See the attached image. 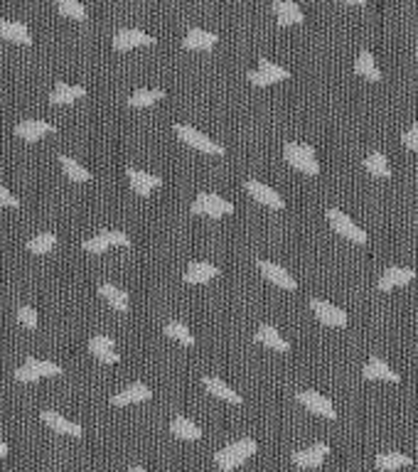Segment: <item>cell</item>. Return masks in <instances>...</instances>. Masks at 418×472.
Segmentation results:
<instances>
[{
	"instance_id": "6da1fadb",
	"label": "cell",
	"mask_w": 418,
	"mask_h": 472,
	"mask_svg": "<svg viewBox=\"0 0 418 472\" xmlns=\"http://www.w3.org/2000/svg\"><path fill=\"white\" fill-rule=\"evenodd\" d=\"M256 450H259V443H256L254 438H239L226 445V448H221L219 453L214 455V463L219 465V470L231 472L239 468V465H244Z\"/></svg>"
},
{
	"instance_id": "7a4b0ae2",
	"label": "cell",
	"mask_w": 418,
	"mask_h": 472,
	"mask_svg": "<svg viewBox=\"0 0 418 472\" xmlns=\"http://www.w3.org/2000/svg\"><path fill=\"white\" fill-rule=\"evenodd\" d=\"M283 155L286 160L303 175H318L320 165L318 158H315V148L310 143H301V141H291L283 145Z\"/></svg>"
},
{
	"instance_id": "3957f363",
	"label": "cell",
	"mask_w": 418,
	"mask_h": 472,
	"mask_svg": "<svg viewBox=\"0 0 418 472\" xmlns=\"http://www.w3.org/2000/svg\"><path fill=\"white\" fill-rule=\"evenodd\" d=\"M175 133H178L180 141H185L187 145H192V148L202 150V153L207 155H224L226 148L221 143L211 141L209 136H204V133H199L195 126H190V123H175Z\"/></svg>"
},
{
	"instance_id": "277c9868",
	"label": "cell",
	"mask_w": 418,
	"mask_h": 472,
	"mask_svg": "<svg viewBox=\"0 0 418 472\" xmlns=\"http://www.w3.org/2000/svg\"><path fill=\"white\" fill-rule=\"evenodd\" d=\"M192 212L204 217H224L234 212V205L229 200H224V197L214 195V192H199L192 202Z\"/></svg>"
},
{
	"instance_id": "5b68a950",
	"label": "cell",
	"mask_w": 418,
	"mask_h": 472,
	"mask_svg": "<svg viewBox=\"0 0 418 472\" xmlns=\"http://www.w3.org/2000/svg\"><path fill=\"white\" fill-rule=\"evenodd\" d=\"M57 374H62L59 364L47 362V359H35V357H30L23 367L15 369L13 376L18 379V381H37V379H42V376H57Z\"/></svg>"
},
{
	"instance_id": "8992f818",
	"label": "cell",
	"mask_w": 418,
	"mask_h": 472,
	"mask_svg": "<svg viewBox=\"0 0 418 472\" xmlns=\"http://www.w3.org/2000/svg\"><path fill=\"white\" fill-rule=\"evenodd\" d=\"M327 219H330V224H332V229L337 231L339 236H344V238H349V241H354V243H366V231L362 229V226H357L354 224L352 219H349L344 212H339V209H335V207H330L327 209Z\"/></svg>"
},
{
	"instance_id": "52a82bcc",
	"label": "cell",
	"mask_w": 418,
	"mask_h": 472,
	"mask_svg": "<svg viewBox=\"0 0 418 472\" xmlns=\"http://www.w3.org/2000/svg\"><path fill=\"white\" fill-rule=\"evenodd\" d=\"M246 76H249L251 84L268 86V84H276V81L288 79V76H291V71H288L286 67H281V64H276V62H271V59H261L259 67H256V69H251Z\"/></svg>"
},
{
	"instance_id": "ba28073f",
	"label": "cell",
	"mask_w": 418,
	"mask_h": 472,
	"mask_svg": "<svg viewBox=\"0 0 418 472\" xmlns=\"http://www.w3.org/2000/svg\"><path fill=\"white\" fill-rule=\"evenodd\" d=\"M310 308L318 315L320 323L330 325V328H344L347 325V313L342 308H337V305H332L330 300L310 298Z\"/></svg>"
},
{
	"instance_id": "9c48e42d",
	"label": "cell",
	"mask_w": 418,
	"mask_h": 472,
	"mask_svg": "<svg viewBox=\"0 0 418 472\" xmlns=\"http://www.w3.org/2000/svg\"><path fill=\"white\" fill-rule=\"evenodd\" d=\"M298 401H301L308 411L318 413V416H325V418H330V421L337 418V411H335L332 401H330L325 393H318V391H313V388H306V391H298Z\"/></svg>"
},
{
	"instance_id": "30bf717a",
	"label": "cell",
	"mask_w": 418,
	"mask_h": 472,
	"mask_svg": "<svg viewBox=\"0 0 418 472\" xmlns=\"http://www.w3.org/2000/svg\"><path fill=\"white\" fill-rule=\"evenodd\" d=\"M141 45H156V38L138 28H121L113 33V47L116 50H133Z\"/></svg>"
},
{
	"instance_id": "8fae6325",
	"label": "cell",
	"mask_w": 418,
	"mask_h": 472,
	"mask_svg": "<svg viewBox=\"0 0 418 472\" xmlns=\"http://www.w3.org/2000/svg\"><path fill=\"white\" fill-rule=\"evenodd\" d=\"M246 192H249V195L254 197L256 202H261V205L271 207V209H283V207H286L283 197L278 195L276 190L268 188L266 183H261V180H256V178H249V180H246Z\"/></svg>"
},
{
	"instance_id": "7c38bea8",
	"label": "cell",
	"mask_w": 418,
	"mask_h": 472,
	"mask_svg": "<svg viewBox=\"0 0 418 472\" xmlns=\"http://www.w3.org/2000/svg\"><path fill=\"white\" fill-rule=\"evenodd\" d=\"M414 278H416L414 268L389 266L379 276V281H376V288H379V290H394V288H401V285H409L411 281H414Z\"/></svg>"
},
{
	"instance_id": "4fadbf2b",
	"label": "cell",
	"mask_w": 418,
	"mask_h": 472,
	"mask_svg": "<svg viewBox=\"0 0 418 472\" xmlns=\"http://www.w3.org/2000/svg\"><path fill=\"white\" fill-rule=\"evenodd\" d=\"M126 175H128V183H131L133 192L141 197H148L153 190L163 185V178H158V175H153V173H146V170L131 168V165L126 168Z\"/></svg>"
},
{
	"instance_id": "5bb4252c",
	"label": "cell",
	"mask_w": 418,
	"mask_h": 472,
	"mask_svg": "<svg viewBox=\"0 0 418 472\" xmlns=\"http://www.w3.org/2000/svg\"><path fill=\"white\" fill-rule=\"evenodd\" d=\"M327 453H330V445L327 443H315V445H310V448L296 450V453H293V463H296L298 468H303V470L320 468V465H323V460L327 458Z\"/></svg>"
},
{
	"instance_id": "9a60e30c",
	"label": "cell",
	"mask_w": 418,
	"mask_h": 472,
	"mask_svg": "<svg viewBox=\"0 0 418 472\" xmlns=\"http://www.w3.org/2000/svg\"><path fill=\"white\" fill-rule=\"evenodd\" d=\"M259 268H261L263 276H266L271 283H276L278 288H283V290H296L298 288L296 278H293L283 266H278V263L268 261V258H259Z\"/></svg>"
},
{
	"instance_id": "2e32d148",
	"label": "cell",
	"mask_w": 418,
	"mask_h": 472,
	"mask_svg": "<svg viewBox=\"0 0 418 472\" xmlns=\"http://www.w3.org/2000/svg\"><path fill=\"white\" fill-rule=\"evenodd\" d=\"M89 352L96 357V359L106 362V364H116L121 359V355H116V342L108 335H94L89 340Z\"/></svg>"
},
{
	"instance_id": "e0dca14e",
	"label": "cell",
	"mask_w": 418,
	"mask_h": 472,
	"mask_svg": "<svg viewBox=\"0 0 418 472\" xmlns=\"http://www.w3.org/2000/svg\"><path fill=\"white\" fill-rule=\"evenodd\" d=\"M153 396V391L146 386L143 381H133L131 386H126L123 391L113 393L111 403L113 406H128V403H141V401H148V398Z\"/></svg>"
},
{
	"instance_id": "ac0fdd59",
	"label": "cell",
	"mask_w": 418,
	"mask_h": 472,
	"mask_svg": "<svg viewBox=\"0 0 418 472\" xmlns=\"http://www.w3.org/2000/svg\"><path fill=\"white\" fill-rule=\"evenodd\" d=\"M54 126L50 121H42V118H25L15 126V136L25 138V141H37L45 133H52Z\"/></svg>"
},
{
	"instance_id": "d6986e66",
	"label": "cell",
	"mask_w": 418,
	"mask_h": 472,
	"mask_svg": "<svg viewBox=\"0 0 418 472\" xmlns=\"http://www.w3.org/2000/svg\"><path fill=\"white\" fill-rule=\"evenodd\" d=\"M42 421L47 423L52 430H57V433L74 435V438H81V433H84L79 423L69 421V418H64V416H62V413L52 411V408H45V411H42Z\"/></svg>"
},
{
	"instance_id": "ffe728a7",
	"label": "cell",
	"mask_w": 418,
	"mask_h": 472,
	"mask_svg": "<svg viewBox=\"0 0 418 472\" xmlns=\"http://www.w3.org/2000/svg\"><path fill=\"white\" fill-rule=\"evenodd\" d=\"M216 42H219V35L209 33V30H202V28H190L182 40V45L187 50H211Z\"/></svg>"
},
{
	"instance_id": "44dd1931",
	"label": "cell",
	"mask_w": 418,
	"mask_h": 472,
	"mask_svg": "<svg viewBox=\"0 0 418 472\" xmlns=\"http://www.w3.org/2000/svg\"><path fill=\"white\" fill-rule=\"evenodd\" d=\"M0 38H8L13 42H23V45L33 42V35H30L28 25L10 18H0Z\"/></svg>"
},
{
	"instance_id": "7402d4cb",
	"label": "cell",
	"mask_w": 418,
	"mask_h": 472,
	"mask_svg": "<svg viewBox=\"0 0 418 472\" xmlns=\"http://www.w3.org/2000/svg\"><path fill=\"white\" fill-rule=\"evenodd\" d=\"M256 342H261V345L271 347V350H276V352H291V342L283 340L281 332L268 323L259 325V330H256Z\"/></svg>"
},
{
	"instance_id": "603a6c76",
	"label": "cell",
	"mask_w": 418,
	"mask_h": 472,
	"mask_svg": "<svg viewBox=\"0 0 418 472\" xmlns=\"http://www.w3.org/2000/svg\"><path fill=\"white\" fill-rule=\"evenodd\" d=\"M362 376L371 379V381H374V379H384V381H399V379H401L389 364H386L384 359H381V357H376V355L369 357V362H366L364 369H362Z\"/></svg>"
},
{
	"instance_id": "cb8c5ba5",
	"label": "cell",
	"mask_w": 418,
	"mask_h": 472,
	"mask_svg": "<svg viewBox=\"0 0 418 472\" xmlns=\"http://www.w3.org/2000/svg\"><path fill=\"white\" fill-rule=\"evenodd\" d=\"M214 276H219V268L209 261H192L185 271V283H207Z\"/></svg>"
},
{
	"instance_id": "d4e9b609",
	"label": "cell",
	"mask_w": 418,
	"mask_h": 472,
	"mask_svg": "<svg viewBox=\"0 0 418 472\" xmlns=\"http://www.w3.org/2000/svg\"><path fill=\"white\" fill-rule=\"evenodd\" d=\"M271 8L278 18V25H296L303 23V18H306L303 10L298 8V3H293V0H276Z\"/></svg>"
},
{
	"instance_id": "484cf974",
	"label": "cell",
	"mask_w": 418,
	"mask_h": 472,
	"mask_svg": "<svg viewBox=\"0 0 418 472\" xmlns=\"http://www.w3.org/2000/svg\"><path fill=\"white\" fill-rule=\"evenodd\" d=\"M202 384H204V388H207L209 393H214L216 398H224V401H229V403H241V401H244V398H241V393H236L234 388H231L226 381H221L219 376L207 374V376H202Z\"/></svg>"
},
{
	"instance_id": "4316f807",
	"label": "cell",
	"mask_w": 418,
	"mask_h": 472,
	"mask_svg": "<svg viewBox=\"0 0 418 472\" xmlns=\"http://www.w3.org/2000/svg\"><path fill=\"white\" fill-rule=\"evenodd\" d=\"M86 94V89L81 84H69V81H57L54 89L50 91V101L52 103H71L76 98Z\"/></svg>"
},
{
	"instance_id": "83f0119b",
	"label": "cell",
	"mask_w": 418,
	"mask_h": 472,
	"mask_svg": "<svg viewBox=\"0 0 418 472\" xmlns=\"http://www.w3.org/2000/svg\"><path fill=\"white\" fill-rule=\"evenodd\" d=\"M170 433L178 435L180 440H199L202 438V428L187 416H175L170 423Z\"/></svg>"
},
{
	"instance_id": "f1b7e54d",
	"label": "cell",
	"mask_w": 418,
	"mask_h": 472,
	"mask_svg": "<svg viewBox=\"0 0 418 472\" xmlns=\"http://www.w3.org/2000/svg\"><path fill=\"white\" fill-rule=\"evenodd\" d=\"M354 71H357L359 76H364V79H369V81L381 79V71H379V67H376L374 54H371L369 50H362L357 54V59H354Z\"/></svg>"
},
{
	"instance_id": "f546056e",
	"label": "cell",
	"mask_w": 418,
	"mask_h": 472,
	"mask_svg": "<svg viewBox=\"0 0 418 472\" xmlns=\"http://www.w3.org/2000/svg\"><path fill=\"white\" fill-rule=\"evenodd\" d=\"M99 293L104 295L108 303H111V308H116L118 313H126L128 310V293L123 288H118V285L113 283H101Z\"/></svg>"
},
{
	"instance_id": "4dcf8cb0",
	"label": "cell",
	"mask_w": 418,
	"mask_h": 472,
	"mask_svg": "<svg viewBox=\"0 0 418 472\" xmlns=\"http://www.w3.org/2000/svg\"><path fill=\"white\" fill-rule=\"evenodd\" d=\"M409 465H414V458H409L406 453H379L376 455V468L384 470V472L409 468Z\"/></svg>"
},
{
	"instance_id": "1f68e13d",
	"label": "cell",
	"mask_w": 418,
	"mask_h": 472,
	"mask_svg": "<svg viewBox=\"0 0 418 472\" xmlns=\"http://www.w3.org/2000/svg\"><path fill=\"white\" fill-rule=\"evenodd\" d=\"M364 168L369 170L371 175H376V178H391L389 160H386V155L379 153V150H374V153L366 155V158H364Z\"/></svg>"
},
{
	"instance_id": "d6a6232c",
	"label": "cell",
	"mask_w": 418,
	"mask_h": 472,
	"mask_svg": "<svg viewBox=\"0 0 418 472\" xmlns=\"http://www.w3.org/2000/svg\"><path fill=\"white\" fill-rule=\"evenodd\" d=\"M59 163H62V168H64V173L69 175L71 180H76V183H86V180H91L89 170H86L79 160L71 158V155H59Z\"/></svg>"
},
{
	"instance_id": "836d02e7",
	"label": "cell",
	"mask_w": 418,
	"mask_h": 472,
	"mask_svg": "<svg viewBox=\"0 0 418 472\" xmlns=\"http://www.w3.org/2000/svg\"><path fill=\"white\" fill-rule=\"evenodd\" d=\"M165 335L173 337V340L182 342V345L192 347L195 345V335L190 332V328L185 323H180V320H170V323H165Z\"/></svg>"
},
{
	"instance_id": "e575fe53",
	"label": "cell",
	"mask_w": 418,
	"mask_h": 472,
	"mask_svg": "<svg viewBox=\"0 0 418 472\" xmlns=\"http://www.w3.org/2000/svg\"><path fill=\"white\" fill-rule=\"evenodd\" d=\"M54 243H57V234H52V231H40V234H35L28 241V251L47 253V251H52L54 248Z\"/></svg>"
},
{
	"instance_id": "d590c367",
	"label": "cell",
	"mask_w": 418,
	"mask_h": 472,
	"mask_svg": "<svg viewBox=\"0 0 418 472\" xmlns=\"http://www.w3.org/2000/svg\"><path fill=\"white\" fill-rule=\"evenodd\" d=\"M163 96H165L163 89H138L128 96V103H131V106H153V103L160 101Z\"/></svg>"
},
{
	"instance_id": "8d00e7d4",
	"label": "cell",
	"mask_w": 418,
	"mask_h": 472,
	"mask_svg": "<svg viewBox=\"0 0 418 472\" xmlns=\"http://www.w3.org/2000/svg\"><path fill=\"white\" fill-rule=\"evenodd\" d=\"M59 10L69 18L84 20L86 18V5L79 3V0H59Z\"/></svg>"
},
{
	"instance_id": "74e56055",
	"label": "cell",
	"mask_w": 418,
	"mask_h": 472,
	"mask_svg": "<svg viewBox=\"0 0 418 472\" xmlns=\"http://www.w3.org/2000/svg\"><path fill=\"white\" fill-rule=\"evenodd\" d=\"M81 246L86 248V251H91V253H104L111 243H108V238H106V234H104V229L99 231L96 236H91V238H84V243Z\"/></svg>"
},
{
	"instance_id": "f35d334b",
	"label": "cell",
	"mask_w": 418,
	"mask_h": 472,
	"mask_svg": "<svg viewBox=\"0 0 418 472\" xmlns=\"http://www.w3.org/2000/svg\"><path fill=\"white\" fill-rule=\"evenodd\" d=\"M18 320L25 325V328H30V330L37 328V313H35V308H30V305H20V308H18Z\"/></svg>"
},
{
	"instance_id": "ab89813d",
	"label": "cell",
	"mask_w": 418,
	"mask_h": 472,
	"mask_svg": "<svg viewBox=\"0 0 418 472\" xmlns=\"http://www.w3.org/2000/svg\"><path fill=\"white\" fill-rule=\"evenodd\" d=\"M104 234H106V238H108V243H111V246H131V236H126L123 231L104 229Z\"/></svg>"
},
{
	"instance_id": "60d3db41",
	"label": "cell",
	"mask_w": 418,
	"mask_h": 472,
	"mask_svg": "<svg viewBox=\"0 0 418 472\" xmlns=\"http://www.w3.org/2000/svg\"><path fill=\"white\" fill-rule=\"evenodd\" d=\"M401 141H404L406 148L418 150V121H416V123H411V126L406 128L404 136H401Z\"/></svg>"
},
{
	"instance_id": "b9f144b4",
	"label": "cell",
	"mask_w": 418,
	"mask_h": 472,
	"mask_svg": "<svg viewBox=\"0 0 418 472\" xmlns=\"http://www.w3.org/2000/svg\"><path fill=\"white\" fill-rule=\"evenodd\" d=\"M0 205H8V207H20V200H18V197H15L13 192H10L8 188H3V185H0Z\"/></svg>"
},
{
	"instance_id": "7bdbcfd3",
	"label": "cell",
	"mask_w": 418,
	"mask_h": 472,
	"mask_svg": "<svg viewBox=\"0 0 418 472\" xmlns=\"http://www.w3.org/2000/svg\"><path fill=\"white\" fill-rule=\"evenodd\" d=\"M5 455H8V443L0 440V458H5Z\"/></svg>"
},
{
	"instance_id": "ee69618b",
	"label": "cell",
	"mask_w": 418,
	"mask_h": 472,
	"mask_svg": "<svg viewBox=\"0 0 418 472\" xmlns=\"http://www.w3.org/2000/svg\"><path fill=\"white\" fill-rule=\"evenodd\" d=\"M128 472H148V470H143V468H138V465H136V468H131Z\"/></svg>"
},
{
	"instance_id": "f6af8a7d",
	"label": "cell",
	"mask_w": 418,
	"mask_h": 472,
	"mask_svg": "<svg viewBox=\"0 0 418 472\" xmlns=\"http://www.w3.org/2000/svg\"><path fill=\"white\" fill-rule=\"evenodd\" d=\"M416 54H418V47H416Z\"/></svg>"
}]
</instances>
